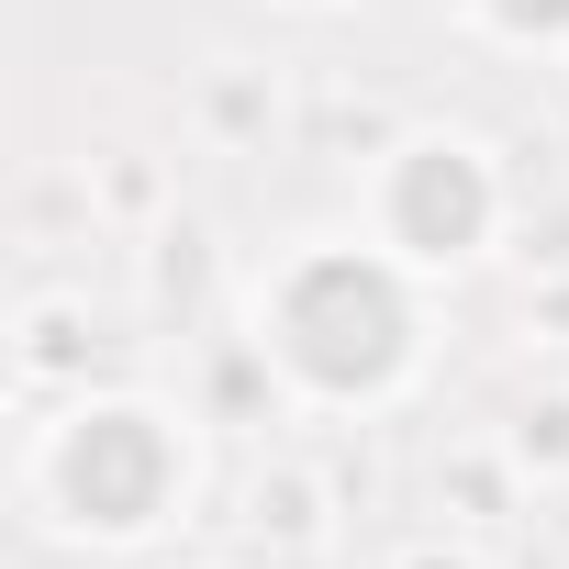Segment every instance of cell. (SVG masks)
<instances>
[{"label": "cell", "instance_id": "cell-1", "mask_svg": "<svg viewBox=\"0 0 569 569\" xmlns=\"http://www.w3.org/2000/svg\"><path fill=\"white\" fill-rule=\"evenodd\" d=\"M257 325H268L279 369H291L302 391H336V402L391 391L413 369V302H402V279L380 257H347V246L291 257L279 291L257 302Z\"/></svg>", "mask_w": 569, "mask_h": 569}, {"label": "cell", "instance_id": "cell-4", "mask_svg": "<svg viewBox=\"0 0 569 569\" xmlns=\"http://www.w3.org/2000/svg\"><path fill=\"white\" fill-rule=\"evenodd\" d=\"M502 34H569V0H480Z\"/></svg>", "mask_w": 569, "mask_h": 569}, {"label": "cell", "instance_id": "cell-3", "mask_svg": "<svg viewBox=\"0 0 569 569\" xmlns=\"http://www.w3.org/2000/svg\"><path fill=\"white\" fill-rule=\"evenodd\" d=\"M380 234L402 257H480V234H491V168L469 146H447V134L402 146L391 179H380Z\"/></svg>", "mask_w": 569, "mask_h": 569}, {"label": "cell", "instance_id": "cell-2", "mask_svg": "<svg viewBox=\"0 0 569 569\" xmlns=\"http://www.w3.org/2000/svg\"><path fill=\"white\" fill-rule=\"evenodd\" d=\"M179 480H190V458H179V436L146 402H79L46 436V469H34V491L79 536H146L179 502Z\"/></svg>", "mask_w": 569, "mask_h": 569}]
</instances>
